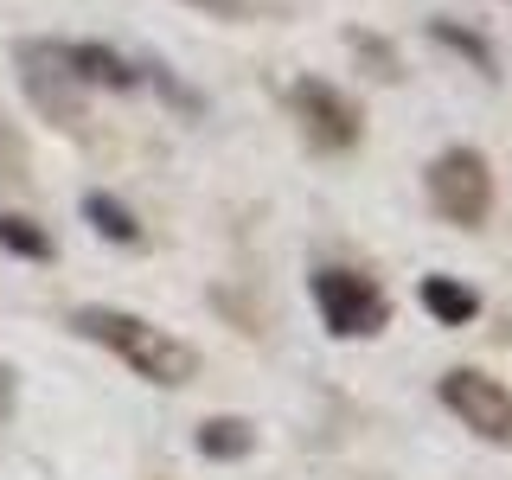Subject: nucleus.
I'll return each instance as SVG.
<instances>
[{
    "label": "nucleus",
    "mask_w": 512,
    "mask_h": 480,
    "mask_svg": "<svg viewBox=\"0 0 512 480\" xmlns=\"http://www.w3.org/2000/svg\"><path fill=\"white\" fill-rule=\"evenodd\" d=\"M71 327L84 333V340H96L103 352H116L128 372L160 384V391H180V384L199 378V352H192L180 333L154 327L148 314H128V308H103V301H90V308L71 314Z\"/></svg>",
    "instance_id": "f257e3e1"
},
{
    "label": "nucleus",
    "mask_w": 512,
    "mask_h": 480,
    "mask_svg": "<svg viewBox=\"0 0 512 480\" xmlns=\"http://www.w3.org/2000/svg\"><path fill=\"white\" fill-rule=\"evenodd\" d=\"M13 64H20V84L32 96V109H39L58 135H84L90 109H84L77 71L64 64V39H13Z\"/></svg>",
    "instance_id": "f03ea898"
},
{
    "label": "nucleus",
    "mask_w": 512,
    "mask_h": 480,
    "mask_svg": "<svg viewBox=\"0 0 512 480\" xmlns=\"http://www.w3.org/2000/svg\"><path fill=\"white\" fill-rule=\"evenodd\" d=\"M423 192H429V212L455 231H480L493 218V167L480 148H442L423 173Z\"/></svg>",
    "instance_id": "7ed1b4c3"
},
{
    "label": "nucleus",
    "mask_w": 512,
    "mask_h": 480,
    "mask_svg": "<svg viewBox=\"0 0 512 480\" xmlns=\"http://www.w3.org/2000/svg\"><path fill=\"white\" fill-rule=\"evenodd\" d=\"M314 308H320V327L333 333V340H372V333H384V320H391V295L359 276V269H314Z\"/></svg>",
    "instance_id": "20e7f679"
},
{
    "label": "nucleus",
    "mask_w": 512,
    "mask_h": 480,
    "mask_svg": "<svg viewBox=\"0 0 512 480\" xmlns=\"http://www.w3.org/2000/svg\"><path fill=\"white\" fill-rule=\"evenodd\" d=\"M288 109H295L314 154H352L365 141V109L340 84H327V77H295L288 84Z\"/></svg>",
    "instance_id": "39448f33"
},
{
    "label": "nucleus",
    "mask_w": 512,
    "mask_h": 480,
    "mask_svg": "<svg viewBox=\"0 0 512 480\" xmlns=\"http://www.w3.org/2000/svg\"><path fill=\"white\" fill-rule=\"evenodd\" d=\"M436 397H442V410L461 416V429H474L480 442L512 448V391L493 372H480V365H455V372H442Z\"/></svg>",
    "instance_id": "423d86ee"
},
{
    "label": "nucleus",
    "mask_w": 512,
    "mask_h": 480,
    "mask_svg": "<svg viewBox=\"0 0 512 480\" xmlns=\"http://www.w3.org/2000/svg\"><path fill=\"white\" fill-rule=\"evenodd\" d=\"M64 64L77 71L84 90H135L141 84V64L122 58L116 45H96V39H64Z\"/></svg>",
    "instance_id": "0eeeda50"
},
{
    "label": "nucleus",
    "mask_w": 512,
    "mask_h": 480,
    "mask_svg": "<svg viewBox=\"0 0 512 480\" xmlns=\"http://www.w3.org/2000/svg\"><path fill=\"white\" fill-rule=\"evenodd\" d=\"M423 314L436 327H468L480 320V288H468L461 276H423Z\"/></svg>",
    "instance_id": "6e6552de"
},
{
    "label": "nucleus",
    "mask_w": 512,
    "mask_h": 480,
    "mask_svg": "<svg viewBox=\"0 0 512 480\" xmlns=\"http://www.w3.org/2000/svg\"><path fill=\"white\" fill-rule=\"evenodd\" d=\"M192 448H199L205 461H244L256 448V423H244V416H205Z\"/></svg>",
    "instance_id": "1a4fd4ad"
},
{
    "label": "nucleus",
    "mask_w": 512,
    "mask_h": 480,
    "mask_svg": "<svg viewBox=\"0 0 512 480\" xmlns=\"http://www.w3.org/2000/svg\"><path fill=\"white\" fill-rule=\"evenodd\" d=\"M84 218H90V231H96V237H109V244H122V250H135V244H141V218L128 212L116 192H84Z\"/></svg>",
    "instance_id": "9d476101"
},
{
    "label": "nucleus",
    "mask_w": 512,
    "mask_h": 480,
    "mask_svg": "<svg viewBox=\"0 0 512 480\" xmlns=\"http://www.w3.org/2000/svg\"><path fill=\"white\" fill-rule=\"evenodd\" d=\"M0 250L20 256V263H52L58 256L52 231H45L39 218H26V212H0Z\"/></svg>",
    "instance_id": "9b49d317"
},
{
    "label": "nucleus",
    "mask_w": 512,
    "mask_h": 480,
    "mask_svg": "<svg viewBox=\"0 0 512 480\" xmlns=\"http://www.w3.org/2000/svg\"><path fill=\"white\" fill-rule=\"evenodd\" d=\"M26 180H32L26 173V141H20V128L0 116V186H26Z\"/></svg>",
    "instance_id": "f8f14e48"
},
{
    "label": "nucleus",
    "mask_w": 512,
    "mask_h": 480,
    "mask_svg": "<svg viewBox=\"0 0 512 480\" xmlns=\"http://www.w3.org/2000/svg\"><path fill=\"white\" fill-rule=\"evenodd\" d=\"M429 32H436V39H442V45H455V52H468V58L480 64V71H487V77H493V52H487V39H474V32H468V26H448V20H436V26H429Z\"/></svg>",
    "instance_id": "ddd939ff"
},
{
    "label": "nucleus",
    "mask_w": 512,
    "mask_h": 480,
    "mask_svg": "<svg viewBox=\"0 0 512 480\" xmlns=\"http://www.w3.org/2000/svg\"><path fill=\"white\" fill-rule=\"evenodd\" d=\"M192 7H205V13H224V20H237V13H250V0H192Z\"/></svg>",
    "instance_id": "4468645a"
},
{
    "label": "nucleus",
    "mask_w": 512,
    "mask_h": 480,
    "mask_svg": "<svg viewBox=\"0 0 512 480\" xmlns=\"http://www.w3.org/2000/svg\"><path fill=\"white\" fill-rule=\"evenodd\" d=\"M7 410H13V372L0 365V416H7Z\"/></svg>",
    "instance_id": "2eb2a0df"
}]
</instances>
